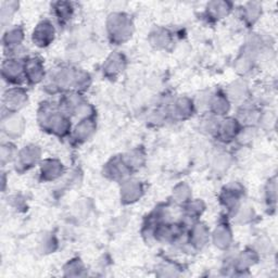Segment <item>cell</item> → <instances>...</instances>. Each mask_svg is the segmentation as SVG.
<instances>
[{
	"label": "cell",
	"mask_w": 278,
	"mask_h": 278,
	"mask_svg": "<svg viewBox=\"0 0 278 278\" xmlns=\"http://www.w3.org/2000/svg\"><path fill=\"white\" fill-rule=\"evenodd\" d=\"M108 25L114 40L124 41L132 36V22L124 15H113L109 18Z\"/></svg>",
	"instance_id": "6da1fadb"
},
{
	"label": "cell",
	"mask_w": 278,
	"mask_h": 278,
	"mask_svg": "<svg viewBox=\"0 0 278 278\" xmlns=\"http://www.w3.org/2000/svg\"><path fill=\"white\" fill-rule=\"evenodd\" d=\"M53 37L54 29L48 21L41 22L39 25H37L33 34L34 43L40 47L48 46L53 40Z\"/></svg>",
	"instance_id": "7a4b0ae2"
},
{
	"label": "cell",
	"mask_w": 278,
	"mask_h": 278,
	"mask_svg": "<svg viewBox=\"0 0 278 278\" xmlns=\"http://www.w3.org/2000/svg\"><path fill=\"white\" fill-rule=\"evenodd\" d=\"M27 95L21 89H11L8 90L7 94L4 95V104L7 108L12 111L18 110L24 105L25 101L27 100Z\"/></svg>",
	"instance_id": "3957f363"
},
{
	"label": "cell",
	"mask_w": 278,
	"mask_h": 278,
	"mask_svg": "<svg viewBox=\"0 0 278 278\" xmlns=\"http://www.w3.org/2000/svg\"><path fill=\"white\" fill-rule=\"evenodd\" d=\"M25 75L33 83H38L43 80L44 67L40 60L32 59L25 64Z\"/></svg>",
	"instance_id": "277c9868"
},
{
	"label": "cell",
	"mask_w": 278,
	"mask_h": 278,
	"mask_svg": "<svg viewBox=\"0 0 278 278\" xmlns=\"http://www.w3.org/2000/svg\"><path fill=\"white\" fill-rule=\"evenodd\" d=\"M122 198L125 202H134L136 199L140 198L142 189L138 182H126L122 187Z\"/></svg>",
	"instance_id": "5b68a950"
},
{
	"label": "cell",
	"mask_w": 278,
	"mask_h": 278,
	"mask_svg": "<svg viewBox=\"0 0 278 278\" xmlns=\"http://www.w3.org/2000/svg\"><path fill=\"white\" fill-rule=\"evenodd\" d=\"M62 173V164L55 160H48L41 165V174L46 179H54Z\"/></svg>",
	"instance_id": "8992f818"
},
{
	"label": "cell",
	"mask_w": 278,
	"mask_h": 278,
	"mask_svg": "<svg viewBox=\"0 0 278 278\" xmlns=\"http://www.w3.org/2000/svg\"><path fill=\"white\" fill-rule=\"evenodd\" d=\"M216 132H219V134L221 135V137L223 139H231L233 137H235L237 135L238 133V123L237 121H234V120H225V121L222 122L221 124H219L217 126Z\"/></svg>",
	"instance_id": "52a82bcc"
},
{
	"label": "cell",
	"mask_w": 278,
	"mask_h": 278,
	"mask_svg": "<svg viewBox=\"0 0 278 278\" xmlns=\"http://www.w3.org/2000/svg\"><path fill=\"white\" fill-rule=\"evenodd\" d=\"M38 157H39V151L35 146L25 147L20 154L21 163L26 166V168L33 166V164L36 163V161L38 160Z\"/></svg>",
	"instance_id": "ba28073f"
},
{
	"label": "cell",
	"mask_w": 278,
	"mask_h": 278,
	"mask_svg": "<svg viewBox=\"0 0 278 278\" xmlns=\"http://www.w3.org/2000/svg\"><path fill=\"white\" fill-rule=\"evenodd\" d=\"M23 67L16 60H10L3 66V75L8 77V80L15 81L21 78Z\"/></svg>",
	"instance_id": "9c48e42d"
},
{
	"label": "cell",
	"mask_w": 278,
	"mask_h": 278,
	"mask_svg": "<svg viewBox=\"0 0 278 278\" xmlns=\"http://www.w3.org/2000/svg\"><path fill=\"white\" fill-rule=\"evenodd\" d=\"M3 128L4 131L8 133V135L10 136H17L20 135L23 132V128H24V123H23V120L21 118H11L8 120L7 123H3Z\"/></svg>",
	"instance_id": "30bf717a"
},
{
	"label": "cell",
	"mask_w": 278,
	"mask_h": 278,
	"mask_svg": "<svg viewBox=\"0 0 278 278\" xmlns=\"http://www.w3.org/2000/svg\"><path fill=\"white\" fill-rule=\"evenodd\" d=\"M106 64H105V72L110 73V74H118L122 71L123 69V63H124V59L121 54L119 53H114L111 55V57L106 60Z\"/></svg>",
	"instance_id": "8fae6325"
},
{
	"label": "cell",
	"mask_w": 278,
	"mask_h": 278,
	"mask_svg": "<svg viewBox=\"0 0 278 278\" xmlns=\"http://www.w3.org/2000/svg\"><path fill=\"white\" fill-rule=\"evenodd\" d=\"M95 129V125L90 120H84L80 124L77 125L75 129V136L77 139H87L89 137Z\"/></svg>",
	"instance_id": "7c38bea8"
},
{
	"label": "cell",
	"mask_w": 278,
	"mask_h": 278,
	"mask_svg": "<svg viewBox=\"0 0 278 278\" xmlns=\"http://www.w3.org/2000/svg\"><path fill=\"white\" fill-rule=\"evenodd\" d=\"M230 242V231L226 227L220 226L214 233V243L220 248H225Z\"/></svg>",
	"instance_id": "4fadbf2b"
},
{
	"label": "cell",
	"mask_w": 278,
	"mask_h": 278,
	"mask_svg": "<svg viewBox=\"0 0 278 278\" xmlns=\"http://www.w3.org/2000/svg\"><path fill=\"white\" fill-rule=\"evenodd\" d=\"M211 105L215 114H224L229 109V104L227 103V100L221 96L213 99L211 101Z\"/></svg>",
	"instance_id": "5bb4252c"
},
{
	"label": "cell",
	"mask_w": 278,
	"mask_h": 278,
	"mask_svg": "<svg viewBox=\"0 0 278 278\" xmlns=\"http://www.w3.org/2000/svg\"><path fill=\"white\" fill-rule=\"evenodd\" d=\"M191 103L188 99H180L175 104V114L180 118L187 117L191 110Z\"/></svg>",
	"instance_id": "9a60e30c"
},
{
	"label": "cell",
	"mask_w": 278,
	"mask_h": 278,
	"mask_svg": "<svg viewBox=\"0 0 278 278\" xmlns=\"http://www.w3.org/2000/svg\"><path fill=\"white\" fill-rule=\"evenodd\" d=\"M194 244H205L206 240L208 238V231L206 227L202 225H197L193 228V235H192Z\"/></svg>",
	"instance_id": "2e32d148"
},
{
	"label": "cell",
	"mask_w": 278,
	"mask_h": 278,
	"mask_svg": "<svg viewBox=\"0 0 278 278\" xmlns=\"http://www.w3.org/2000/svg\"><path fill=\"white\" fill-rule=\"evenodd\" d=\"M260 16V7L257 3H249L244 9V18L249 22H254L258 20V17Z\"/></svg>",
	"instance_id": "e0dca14e"
},
{
	"label": "cell",
	"mask_w": 278,
	"mask_h": 278,
	"mask_svg": "<svg viewBox=\"0 0 278 278\" xmlns=\"http://www.w3.org/2000/svg\"><path fill=\"white\" fill-rule=\"evenodd\" d=\"M229 8H228V3L226 2H213L211 3V11L214 17H223L225 15H227L228 12Z\"/></svg>",
	"instance_id": "ac0fdd59"
},
{
	"label": "cell",
	"mask_w": 278,
	"mask_h": 278,
	"mask_svg": "<svg viewBox=\"0 0 278 278\" xmlns=\"http://www.w3.org/2000/svg\"><path fill=\"white\" fill-rule=\"evenodd\" d=\"M23 38V34L20 30H12L9 32L6 36V40L8 45H18L21 43V40Z\"/></svg>",
	"instance_id": "d6986e66"
},
{
	"label": "cell",
	"mask_w": 278,
	"mask_h": 278,
	"mask_svg": "<svg viewBox=\"0 0 278 278\" xmlns=\"http://www.w3.org/2000/svg\"><path fill=\"white\" fill-rule=\"evenodd\" d=\"M244 92H245V85L236 83V84H234V86H231L229 94L231 95L230 97H233V98L239 99L242 98L243 95H244Z\"/></svg>",
	"instance_id": "ffe728a7"
},
{
	"label": "cell",
	"mask_w": 278,
	"mask_h": 278,
	"mask_svg": "<svg viewBox=\"0 0 278 278\" xmlns=\"http://www.w3.org/2000/svg\"><path fill=\"white\" fill-rule=\"evenodd\" d=\"M175 194H176V197H177V199H179L178 201H186V199L189 196V191L186 186H183L182 185V186L176 188Z\"/></svg>",
	"instance_id": "44dd1931"
}]
</instances>
